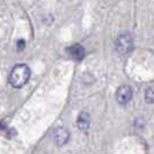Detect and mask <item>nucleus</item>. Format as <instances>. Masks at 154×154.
I'll use <instances>...</instances> for the list:
<instances>
[{"label":"nucleus","mask_w":154,"mask_h":154,"mask_svg":"<svg viewBox=\"0 0 154 154\" xmlns=\"http://www.w3.org/2000/svg\"><path fill=\"white\" fill-rule=\"evenodd\" d=\"M30 78V69L26 64L15 65L9 73V84L14 88H21L29 81Z\"/></svg>","instance_id":"1"},{"label":"nucleus","mask_w":154,"mask_h":154,"mask_svg":"<svg viewBox=\"0 0 154 154\" xmlns=\"http://www.w3.org/2000/svg\"><path fill=\"white\" fill-rule=\"evenodd\" d=\"M132 48H133V41L129 34H123V35L118 36V38L116 41V49L119 54H129L132 50Z\"/></svg>","instance_id":"2"},{"label":"nucleus","mask_w":154,"mask_h":154,"mask_svg":"<svg viewBox=\"0 0 154 154\" xmlns=\"http://www.w3.org/2000/svg\"><path fill=\"white\" fill-rule=\"evenodd\" d=\"M132 99V89L130 86H121L116 92V100L119 104H126Z\"/></svg>","instance_id":"3"},{"label":"nucleus","mask_w":154,"mask_h":154,"mask_svg":"<svg viewBox=\"0 0 154 154\" xmlns=\"http://www.w3.org/2000/svg\"><path fill=\"white\" fill-rule=\"evenodd\" d=\"M69 139V132L65 128H58L54 133V140L58 146L65 145Z\"/></svg>","instance_id":"4"},{"label":"nucleus","mask_w":154,"mask_h":154,"mask_svg":"<svg viewBox=\"0 0 154 154\" xmlns=\"http://www.w3.org/2000/svg\"><path fill=\"white\" fill-rule=\"evenodd\" d=\"M69 52L71 54V57L74 60H77V62L82 60L84 57H85V49H84V46H81L80 44H75V45L71 46Z\"/></svg>","instance_id":"5"},{"label":"nucleus","mask_w":154,"mask_h":154,"mask_svg":"<svg viewBox=\"0 0 154 154\" xmlns=\"http://www.w3.org/2000/svg\"><path fill=\"white\" fill-rule=\"evenodd\" d=\"M89 124H91V117L89 114L87 112H81L77 119V125L80 130H87L89 128Z\"/></svg>","instance_id":"6"},{"label":"nucleus","mask_w":154,"mask_h":154,"mask_svg":"<svg viewBox=\"0 0 154 154\" xmlns=\"http://www.w3.org/2000/svg\"><path fill=\"white\" fill-rule=\"evenodd\" d=\"M145 101H146V103H153L154 102V87H149L146 89Z\"/></svg>","instance_id":"7"},{"label":"nucleus","mask_w":154,"mask_h":154,"mask_svg":"<svg viewBox=\"0 0 154 154\" xmlns=\"http://www.w3.org/2000/svg\"><path fill=\"white\" fill-rule=\"evenodd\" d=\"M16 45H17V50H19V51H23L24 48H26V42H24V39H19L17 43H16Z\"/></svg>","instance_id":"8"}]
</instances>
